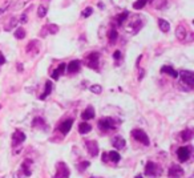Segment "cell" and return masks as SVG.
I'll return each instance as SVG.
<instances>
[{
    "label": "cell",
    "instance_id": "cell-1",
    "mask_svg": "<svg viewBox=\"0 0 194 178\" xmlns=\"http://www.w3.org/2000/svg\"><path fill=\"white\" fill-rule=\"evenodd\" d=\"M69 167L65 162H59L56 165V174L53 178H69Z\"/></svg>",
    "mask_w": 194,
    "mask_h": 178
},
{
    "label": "cell",
    "instance_id": "cell-2",
    "mask_svg": "<svg viewBox=\"0 0 194 178\" xmlns=\"http://www.w3.org/2000/svg\"><path fill=\"white\" fill-rule=\"evenodd\" d=\"M132 136H133V138L137 140L138 142H141L142 145H145V146L149 145V137L146 136V133L144 132V130H141V129L132 130Z\"/></svg>",
    "mask_w": 194,
    "mask_h": 178
},
{
    "label": "cell",
    "instance_id": "cell-3",
    "mask_svg": "<svg viewBox=\"0 0 194 178\" xmlns=\"http://www.w3.org/2000/svg\"><path fill=\"white\" fill-rule=\"evenodd\" d=\"M190 154H192V147L190 146H182L177 150V157H178V160L181 162H186L189 160Z\"/></svg>",
    "mask_w": 194,
    "mask_h": 178
},
{
    "label": "cell",
    "instance_id": "cell-4",
    "mask_svg": "<svg viewBox=\"0 0 194 178\" xmlns=\"http://www.w3.org/2000/svg\"><path fill=\"white\" fill-rule=\"evenodd\" d=\"M145 174L149 177H157L160 174V167L157 163L152 162V161H149L148 163H146L145 166Z\"/></svg>",
    "mask_w": 194,
    "mask_h": 178
},
{
    "label": "cell",
    "instance_id": "cell-5",
    "mask_svg": "<svg viewBox=\"0 0 194 178\" xmlns=\"http://www.w3.org/2000/svg\"><path fill=\"white\" fill-rule=\"evenodd\" d=\"M99 60H100V55L99 53H96V52H93V53H91V55H88L85 64L89 66V68L97 69L99 68Z\"/></svg>",
    "mask_w": 194,
    "mask_h": 178
},
{
    "label": "cell",
    "instance_id": "cell-6",
    "mask_svg": "<svg viewBox=\"0 0 194 178\" xmlns=\"http://www.w3.org/2000/svg\"><path fill=\"white\" fill-rule=\"evenodd\" d=\"M142 23H141V18L140 16H132V19H130L129 21V25H128V31H130V29H133V33H136L137 31H138L140 28H141Z\"/></svg>",
    "mask_w": 194,
    "mask_h": 178
},
{
    "label": "cell",
    "instance_id": "cell-7",
    "mask_svg": "<svg viewBox=\"0 0 194 178\" xmlns=\"http://www.w3.org/2000/svg\"><path fill=\"white\" fill-rule=\"evenodd\" d=\"M181 79H182V83L188 84L189 86L194 85V73L192 72V70H182L181 72Z\"/></svg>",
    "mask_w": 194,
    "mask_h": 178
},
{
    "label": "cell",
    "instance_id": "cell-8",
    "mask_svg": "<svg viewBox=\"0 0 194 178\" xmlns=\"http://www.w3.org/2000/svg\"><path fill=\"white\" fill-rule=\"evenodd\" d=\"M25 138L27 137L24 133L20 132V130H16V132L12 134V146H19L21 142H24Z\"/></svg>",
    "mask_w": 194,
    "mask_h": 178
},
{
    "label": "cell",
    "instance_id": "cell-9",
    "mask_svg": "<svg viewBox=\"0 0 194 178\" xmlns=\"http://www.w3.org/2000/svg\"><path fill=\"white\" fill-rule=\"evenodd\" d=\"M99 126L101 130H112V129H115V122H113L112 118L106 117V118H102L99 121Z\"/></svg>",
    "mask_w": 194,
    "mask_h": 178
},
{
    "label": "cell",
    "instance_id": "cell-10",
    "mask_svg": "<svg viewBox=\"0 0 194 178\" xmlns=\"http://www.w3.org/2000/svg\"><path fill=\"white\" fill-rule=\"evenodd\" d=\"M169 177L170 178H179L183 176V169L178 165H172L169 169Z\"/></svg>",
    "mask_w": 194,
    "mask_h": 178
},
{
    "label": "cell",
    "instance_id": "cell-11",
    "mask_svg": "<svg viewBox=\"0 0 194 178\" xmlns=\"http://www.w3.org/2000/svg\"><path fill=\"white\" fill-rule=\"evenodd\" d=\"M73 125V120L72 118H68V120H65V121H63L61 124H60V126H59V130L61 132V134H68L69 133V130H71V128Z\"/></svg>",
    "mask_w": 194,
    "mask_h": 178
},
{
    "label": "cell",
    "instance_id": "cell-12",
    "mask_svg": "<svg viewBox=\"0 0 194 178\" xmlns=\"http://www.w3.org/2000/svg\"><path fill=\"white\" fill-rule=\"evenodd\" d=\"M86 150L92 157H96L99 154V145H97L96 141H88L86 142Z\"/></svg>",
    "mask_w": 194,
    "mask_h": 178
},
{
    "label": "cell",
    "instance_id": "cell-13",
    "mask_svg": "<svg viewBox=\"0 0 194 178\" xmlns=\"http://www.w3.org/2000/svg\"><path fill=\"white\" fill-rule=\"evenodd\" d=\"M31 165H32V161L31 160H25L24 162L21 163V172L24 173V177H29L32 174L31 172Z\"/></svg>",
    "mask_w": 194,
    "mask_h": 178
},
{
    "label": "cell",
    "instance_id": "cell-14",
    "mask_svg": "<svg viewBox=\"0 0 194 178\" xmlns=\"http://www.w3.org/2000/svg\"><path fill=\"white\" fill-rule=\"evenodd\" d=\"M186 33H188V31H186V27L185 25H178L176 29V36L178 40H185L186 39Z\"/></svg>",
    "mask_w": 194,
    "mask_h": 178
},
{
    "label": "cell",
    "instance_id": "cell-15",
    "mask_svg": "<svg viewBox=\"0 0 194 178\" xmlns=\"http://www.w3.org/2000/svg\"><path fill=\"white\" fill-rule=\"evenodd\" d=\"M112 145L115 146L116 149H124V146H125V140H124L122 137L117 136L112 140Z\"/></svg>",
    "mask_w": 194,
    "mask_h": 178
},
{
    "label": "cell",
    "instance_id": "cell-16",
    "mask_svg": "<svg viewBox=\"0 0 194 178\" xmlns=\"http://www.w3.org/2000/svg\"><path fill=\"white\" fill-rule=\"evenodd\" d=\"M161 72L163 73H166V75H169V76H172V77H178V72L173 68V66H170V65H165V66H162L161 68Z\"/></svg>",
    "mask_w": 194,
    "mask_h": 178
},
{
    "label": "cell",
    "instance_id": "cell-17",
    "mask_svg": "<svg viewBox=\"0 0 194 178\" xmlns=\"http://www.w3.org/2000/svg\"><path fill=\"white\" fill-rule=\"evenodd\" d=\"M81 117L84 120H92L93 117H95V109H93V106H88V108L82 112Z\"/></svg>",
    "mask_w": 194,
    "mask_h": 178
},
{
    "label": "cell",
    "instance_id": "cell-18",
    "mask_svg": "<svg viewBox=\"0 0 194 178\" xmlns=\"http://www.w3.org/2000/svg\"><path fill=\"white\" fill-rule=\"evenodd\" d=\"M68 72L69 73H75V72H77V70L80 69V61L79 60H73V61H71L68 64Z\"/></svg>",
    "mask_w": 194,
    "mask_h": 178
},
{
    "label": "cell",
    "instance_id": "cell-19",
    "mask_svg": "<svg viewBox=\"0 0 194 178\" xmlns=\"http://www.w3.org/2000/svg\"><path fill=\"white\" fill-rule=\"evenodd\" d=\"M92 130V126L89 125L88 122H81L79 125V132L81 133V134H86V133H89Z\"/></svg>",
    "mask_w": 194,
    "mask_h": 178
},
{
    "label": "cell",
    "instance_id": "cell-20",
    "mask_svg": "<svg viewBox=\"0 0 194 178\" xmlns=\"http://www.w3.org/2000/svg\"><path fill=\"white\" fill-rule=\"evenodd\" d=\"M150 3L156 9H162L166 5V0H150Z\"/></svg>",
    "mask_w": 194,
    "mask_h": 178
},
{
    "label": "cell",
    "instance_id": "cell-21",
    "mask_svg": "<svg viewBox=\"0 0 194 178\" xmlns=\"http://www.w3.org/2000/svg\"><path fill=\"white\" fill-rule=\"evenodd\" d=\"M158 25H160V29H161L162 32H169V29H170V24L166 20H163V19H160L158 20Z\"/></svg>",
    "mask_w": 194,
    "mask_h": 178
},
{
    "label": "cell",
    "instance_id": "cell-22",
    "mask_svg": "<svg viewBox=\"0 0 194 178\" xmlns=\"http://www.w3.org/2000/svg\"><path fill=\"white\" fill-rule=\"evenodd\" d=\"M64 69H65V64H64V63H63V64H60V65H59V68L53 70V73L51 75V76H52V79H53V80H57V79H59V76H60V73H61Z\"/></svg>",
    "mask_w": 194,
    "mask_h": 178
},
{
    "label": "cell",
    "instance_id": "cell-23",
    "mask_svg": "<svg viewBox=\"0 0 194 178\" xmlns=\"http://www.w3.org/2000/svg\"><path fill=\"white\" fill-rule=\"evenodd\" d=\"M43 29H45V33H52V35H55V33L59 32V27L56 24H49V25L44 27Z\"/></svg>",
    "mask_w": 194,
    "mask_h": 178
},
{
    "label": "cell",
    "instance_id": "cell-24",
    "mask_svg": "<svg viewBox=\"0 0 194 178\" xmlns=\"http://www.w3.org/2000/svg\"><path fill=\"white\" fill-rule=\"evenodd\" d=\"M29 2H31V0H18V2H16L15 4L12 5V8L18 11V9H20V8H24V7H25L27 4H28Z\"/></svg>",
    "mask_w": 194,
    "mask_h": 178
},
{
    "label": "cell",
    "instance_id": "cell-25",
    "mask_svg": "<svg viewBox=\"0 0 194 178\" xmlns=\"http://www.w3.org/2000/svg\"><path fill=\"white\" fill-rule=\"evenodd\" d=\"M47 12H48V7L44 5V4H40L39 8H37V16L39 18H44L47 15Z\"/></svg>",
    "mask_w": 194,
    "mask_h": 178
},
{
    "label": "cell",
    "instance_id": "cell-26",
    "mask_svg": "<svg viewBox=\"0 0 194 178\" xmlns=\"http://www.w3.org/2000/svg\"><path fill=\"white\" fill-rule=\"evenodd\" d=\"M51 90H52V83L51 81H47L45 83V89H44V93H43L41 95V97H40V99L41 100H44L47 96L49 95V93H51Z\"/></svg>",
    "mask_w": 194,
    "mask_h": 178
},
{
    "label": "cell",
    "instance_id": "cell-27",
    "mask_svg": "<svg viewBox=\"0 0 194 178\" xmlns=\"http://www.w3.org/2000/svg\"><path fill=\"white\" fill-rule=\"evenodd\" d=\"M18 23H19L18 18H11V19H9V23L5 27V31H11L12 27H16V25H18Z\"/></svg>",
    "mask_w": 194,
    "mask_h": 178
},
{
    "label": "cell",
    "instance_id": "cell-28",
    "mask_svg": "<svg viewBox=\"0 0 194 178\" xmlns=\"http://www.w3.org/2000/svg\"><path fill=\"white\" fill-rule=\"evenodd\" d=\"M45 125V122H44V120H43V118H39V117H37V118H35V120H33V128H41V129H44V126Z\"/></svg>",
    "mask_w": 194,
    "mask_h": 178
},
{
    "label": "cell",
    "instance_id": "cell-29",
    "mask_svg": "<svg viewBox=\"0 0 194 178\" xmlns=\"http://www.w3.org/2000/svg\"><path fill=\"white\" fill-rule=\"evenodd\" d=\"M120 154L117 153V152H109V160L112 161V162H115V163H117L120 161Z\"/></svg>",
    "mask_w": 194,
    "mask_h": 178
},
{
    "label": "cell",
    "instance_id": "cell-30",
    "mask_svg": "<svg viewBox=\"0 0 194 178\" xmlns=\"http://www.w3.org/2000/svg\"><path fill=\"white\" fill-rule=\"evenodd\" d=\"M146 3H148V0H137V2H134V4H133V8L141 9L146 5Z\"/></svg>",
    "mask_w": 194,
    "mask_h": 178
},
{
    "label": "cell",
    "instance_id": "cell-31",
    "mask_svg": "<svg viewBox=\"0 0 194 178\" xmlns=\"http://www.w3.org/2000/svg\"><path fill=\"white\" fill-rule=\"evenodd\" d=\"M192 134H193L192 130L186 129V130H183V132L181 133V138H182L183 141H189L190 138H192Z\"/></svg>",
    "mask_w": 194,
    "mask_h": 178
},
{
    "label": "cell",
    "instance_id": "cell-32",
    "mask_svg": "<svg viewBox=\"0 0 194 178\" xmlns=\"http://www.w3.org/2000/svg\"><path fill=\"white\" fill-rule=\"evenodd\" d=\"M11 4H12V2H11V0H7V2L4 3V4H3V5H0V15H3V13H4V12H7V11H8V8H9V7H11Z\"/></svg>",
    "mask_w": 194,
    "mask_h": 178
},
{
    "label": "cell",
    "instance_id": "cell-33",
    "mask_svg": "<svg viewBox=\"0 0 194 178\" xmlns=\"http://www.w3.org/2000/svg\"><path fill=\"white\" fill-rule=\"evenodd\" d=\"M15 37L16 39H24L25 37V31L23 28H18L15 31Z\"/></svg>",
    "mask_w": 194,
    "mask_h": 178
},
{
    "label": "cell",
    "instance_id": "cell-34",
    "mask_svg": "<svg viewBox=\"0 0 194 178\" xmlns=\"http://www.w3.org/2000/svg\"><path fill=\"white\" fill-rule=\"evenodd\" d=\"M89 90H91L92 93H95V95H100V93L102 92V88H101V85H92L91 88H89Z\"/></svg>",
    "mask_w": 194,
    "mask_h": 178
},
{
    "label": "cell",
    "instance_id": "cell-35",
    "mask_svg": "<svg viewBox=\"0 0 194 178\" xmlns=\"http://www.w3.org/2000/svg\"><path fill=\"white\" fill-rule=\"evenodd\" d=\"M128 16H129V12H126V11L124 12V13H121V15H118V16H117V23H118V24H122Z\"/></svg>",
    "mask_w": 194,
    "mask_h": 178
},
{
    "label": "cell",
    "instance_id": "cell-36",
    "mask_svg": "<svg viewBox=\"0 0 194 178\" xmlns=\"http://www.w3.org/2000/svg\"><path fill=\"white\" fill-rule=\"evenodd\" d=\"M117 36H118V35H117V31H116V29H115V28L110 29V31H109V40H110V41L115 43L116 40H117Z\"/></svg>",
    "mask_w": 194,
    "mask_h": 178
},
{
    "label": "cell",
    "instance_id": "cell-37",
    "mask_svg": "<svg viewBox=\"0 0 194 178\" xmlns=\"http://www.w3.org/2000/svg\"><path fill=\"white\" fill-rule=\"evenodd\" d=\"M92 13H93V9L91 8V7H86L84 11H82L81 15H82V18H89V16H91Z\"/></svg>",
    "mask_w": 194,
    "mask_h": 178
},
{
    "label": "cell",
    "instance_id": "cell-38",
    "mask_svg": "<svg viewBox=\"0 0 194 178\" xmlns=\"http://www.w3.org/2000/svg\"><path fill=\"white\" fill-rule=\"evenodd\" d=\"M89 166V162H88V161H84V162H81V163H80V165H79V167H80V172H84V170H85V167H88Z\"/></svg>",
    "mask_w": 194,
    "mask_h": 178
},
{
    "label": "cell",
    "instance_id": "cell-39",
    "mask_svg": "<svg viewBox=\"0 0 194 178\" xmlns=\"http://www.w3.org/2000/svg\"><path fill=\"white\" fill-rule=\"evenodd\" d=\"M113 56H115V59H118V57H121V53H120V51H116Z\"/></svg>",
    "mask_w": 194,
    "mask_h": 178
},
{
    "label": "cell",
    "instance_id": "cell-40",
    "mask_svg": "<svg viewBox=\"0 0 194 178\" xmlns=\"http://www.w3.org/2000/svg\"><path fill=\"white\" fill-rule=\"evenodd\" d=\"M20 21H23V23L27 21V15H25V13H24V15H21V19H20Z\"/></svg>",
    "mask_w": 194,
    "mask_h": 178
},
{
    "label": "cell",
    "instance_id": "cell-41",
    "mask_svg": "<svg viewBox=\"0 0 194 178\" xmlns=\"http://www.w3.org/2000/svg\"><path fill=\"white\" fill-rule=\"evenodd\" d=\"M136 178H142V177H141V176H137V177H136Z\"/></svg>",
    "mask_w": 194,
    "mask_h": 178
},
{
    "label": "cell",
    "instance_id": "cell-42",
    "mask_svg": "<svg viewBox=\"0 0 194 178\" xmlns=\"http://www.w3.org/2000/svg\"><path fill=\"white\" fill-rule=\"evenodd\" d=\"M92 178H96V177H92Z\"/></svg>",
    "mask_w": 194,
    "mask_h": 178
},
{
    "label": "cell",
    "instance_id": "cell-43",
    "mask_svg": "<svg viewBox=\"0 0 194 178\" xmlns=\"http://www.w3.org/2000/svg\"><path fill=\"white\" fill-rule=\"evenodd\" d=\"M190 178H193V177H190Z\"/></svg>",
    "mask_w": 194,
    "mask_h": 178
}]
</instances>
